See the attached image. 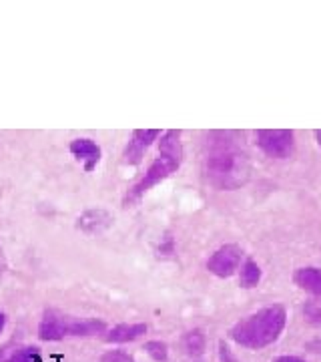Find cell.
<instances>
[{
  "instance_id": "cell-5",
  "label": "cell",
  "mask_w": 321,
  "mask_h": 362,
  "mask_svg": "<svg viewBox=\"0 0 321 362\" xmlns=\"http://www.w3.org/2000/svg\"><path fill=\"white\" fill-rule=\"evenodd\" d=\"M255 137L259 149L273 159H287L296 149V135L289 129H259Z\"/></svg>"
},
{
  "instance_id": "cell-3",
  "label": "cell",
  "mask_w": 321,
  "mask_h": 362,
  "mask_svg": "<svg viewBox=\"0 0 321 362\" xmlns=\"http://www.w3.org/2000/svg\"><path fill=\"white\" fill-rule=\"evenodd\" d=\"M183 161V145H181V131H167L163 135V139L159 143V157L151 163V168L147 169L145 177H143L125 197V206H131L135 202H139L143 195L149 189H153L157 183L167 180L169 175H173L181 168Z\"/></svg>"
},
{
  "instance_id": "cell-22",
  "label": "cell",
  "mask_w": 321,
  "mask_h": 362,
  "mask_svg": "<svg viewBox=\"0 0 321 362\" xmlns=\"http://www.w3.org/2000/svg\"><path fill=\"white\" fill-rule=\"evenodd\" d=\"M315 137H317V143H320V147H321V129L315 133Z\"/></svg>"
},
{
  "instance_id": "cell-1",
  "label": "cell",
  "mask_w": 321,
  "mask_h": 362,
  "mask_svg": "<svg viewBox=\"0 0 321 362\" xmlns=\"http://www.w3.org/2000/svg\"><path fill=\"white\" fill-rule=\"evenodd\" d=\"M205 173L217 189H237L249 180V159L233 133H211Z\"/></svg>"
},
{
  "instance_id": "cell-7",
  "label": "cell",
  "mask_w": 321,
  "mask_h": 362,
  "mask_svg": "<svg viewBox=\"0 0 321 362\" xmlns=\"http://www.w3.org/2000/svg\"><path fill=\"white\" fill-rule=\"evenodd\" d=\"M161 135L159 129H137L133 131L131 141L125 149V163L128 165H139L145 151L153 145V141Z\"/></svg>"
},
{
  "instance_id": "cell-12",
  "label": "cell",
  "mask_w": 321,
  "mask_h": 362,
  "mask_svg": "<svg viewBox=\"0 0 321 362\" xmlns=\"http://www.w3.org/2000/svg\"><path fill=\"white\" fill-rule=\"evenodd\" d=\"M183 344H185V350H187L189 356H195V358L201 356L205 352V334H203V330L195 328L191 332H187L185 338H183Z\"/></svg>"
},
{
  "instance_id": "cell-15",
  "label": "cell",
  "mask_w": 321,
  "mask_h": 362,
  "mask_svg": "<svg viewBox=\"0 0 321 362\" xmlns=\"http://www.w3.org/2000/svg\"><path fill=\"white\" fill-rule=\"evenodd\" d=\"M303 318L311 326L321 328V296L311 298V300L305 302V306H303Z\"/></svg>"
},
{
  "instance_id": "cell-8",
  "label": "cell",
  "mask_w": 321,
  "mask_h": 362,
  "mask_svg": "<svg viewBox=\"0 0 321 362\" xmlns=\"http://www.w3.org/2000/svg\"><path fill=\"white\" fill-rule=\"evenodd\" d=\"M71 153L77 157V161H80L85 171H89V173L101 161V147L92 139H87V137H78V139L71 143Z\"/></svg>"
},
{
  "instance_id": "cell-14",
  "label": "cell",
  "mask_w": 321,
  "mask_h": 362,
  "mask_svg": "<svg viewBox=\"0 0 321 362\" xmlns=\"http://www.w3.org/2000/svg\"><path fill=\"white\" fill-rule=\"evenodd\" d=\"M0 362H37L39 361V349L37 346H25V349H16L8 354H0Z\"/></svg>"
},
{
  "instance_id": "cell-20",
  "label": "cell",
  "mask_w": 321,
  "mask_h": 362,
  "mask_svg": "<svg viewBox=\"0 0 321 362\" xmlns=\"http://www.w3.org/2000/svg\"><path fill=\"white\" fill-rule=\"evenodd\" d=\"M275 362H305L303 358H299V356H279Z\"/></svg>"
},
{
  "instance_id": "cell-16",
  "label": "cell",
  "mask_w": 321,
  "mask_h": 362,
  "mask_svg": "<svg viewBox=\"0 0 321 362\" xmlns=\"http://www.w3.org/2000/svg\"><path fill=\"white\" fill-rule=\"evenodd\" d=\"M145 350H147V354L157 362H165L169 356V350L167 344L165 342H161V340H151V342H147L145 344Z\"/></svg>"
},
{
  "instance_id": "cell-2",
  "label": "cell",
  "mask_w": 321,
  "mask_h": 362,
  "mask_svg": "<svg viewBox=\"0 0 321 362\" xmlns=\"http://www.w3.org/2000/svg\"><path fill=\"white\" fill-rule=\"evenodd\" d=\"M287 322V312L279 304L265 306L243 318L231 328L229 337L245 349H265L281 337Z\"/></svg>"
},
{
  "instance_id": "cell-17",
  "label": "cell",
  "mask_w": 321,
  "mask_h": 362,
  "mask_svg": "<svg viewBox=\"0 0 321 362\" xmlns=\"http://www.w3.org/2000/svg\"><path fill=\"white\" fill-rule=\"evenodd\" d=\"M101 362H135V358L128 356L127 352H123V350H111V352L103 354Z\"/></svg>"
},
{
  "instance_id": "cell-4",
  "label": "cell",
  "mask_w": 321,
  "mask_h": 362,
  "mask_svg": "<svg viewBox=\"0 0 321 362\" xmlns=\"http://www.w3.org/2000/svg\"><path fill=\"white\" fill-rule=\"evenodd\" d=\"M104 330V322L97 318H77L61 312H44L39 326V337L42 340H63L68 337H92Z\"/></svg>"
},
{
  "instance_id": "cell-21",
  "label": "cell",
  "mask_w": 321,
  "mask_h": 362,
  "mask_svg": "<svg viewBox=\"0 0 321 362\" xmlns=\"http://www.w3.org/2000/svg\"><path fill=\"white\" fill-rule=\"evenodd\" d=\"M4 324H6V316L0 312V332H2V328H4Z\"/></svg>"
},
{
  "instance_id": "cell-19",
  "label": "cell",
  "mask_w": 321,
  "mask_h": 362,
  "mask_svg": "<svg viewBox=\"0 0 321 362\" xmlns=\"http://www.w3.org/2000/svg\"><path fill=\"white\" fill-rule=\"evenodd\" d=\"M308 349L311 350V352H315V354H321V338L313 340V342H309Z\"/></svg>"
},
{
  "instance_id": "cell-11",
  "label": "cell",
  "mask_w": 321,
  "mask_h": 362,
  "mask_svg": "<svg viewBox=\"0 0 321 362\" xmlns=\"http://www.w3.org/2000/svg\"><path fill=\"white\" fill-rule=\"evenodd\" d=\"M145 332H147V324H119L107 334V342H115V344L133 342Z\"/></svg>"
},
{
  "instance_id": "cell-10",
  "label": "cell",
  "mask_w": 321,
  "mask_h": 362,
  "mask_svg": "<svg viewBox=\"0 0 321 362\" xmlns=\"http://www.w3.org/2000/svg\"><path fill=\"white\" fill-rule=\"evenodd\" d=\"M296 284L305 290L311 298L321 296V270L320 268H313V266H305V268H299L293 276Z\"/></svg>"
},
{
  "instance_id": "cell-13",
  "label": "cell",
  "mask_w": 321,
  "mask_h": 362,
  "mask_svg": "<svg viewBox=\"0 0 321 362\" xmlns=\"http://www.w3.org/2000/svg\"><path fill=\"white\" fill-rule=\"evenodd\" d=\"M239 280H241V286H243V288H255V286L259 284V280H261V268L257 266L255 259H247V262H245L243 268H241Z\"/></svg>"
},
{
  "instance_id": "cell-18",
  "label": "cell",
  "mask_w": 321,
  "mask_h": 362,
  "mask_svg": "<svg viewBox=\"0 0 321 362\" xmlns=\"http://www.w3.org/2000/svg\"><path fill=\"white\" fill-rule=\"evenodd\" d=\"M219 361L221 362H239L235 356H233V352L229 350V346L225 344V342H221L219 344Z\"/></svg>"
},
{
  "instance_id": "cell-9",
  "label": "cell",
  "mask_w": 321,
  "mask_h": 362,
  "mask_svg": "<svg viewBox=\"0 0 321 362\" xmlns=\"http://www.w3.org/2000/svg\"><path fill=\"white\" fill-rule=\"evenodd\" d=\"M111 223H113L111 214L99 207V209H87L77 220V228L87 235H99L107 228H111Z\"/></svg>"
},
{
  "instance_id": "cell-6",
  "label": "cell",
  "mask_w": 321,
  "mask_h": 362,
  "mask_svg": "<svg viewBox=\"0 0 321 362\" xmlns=\"http://www.w3.org/2000/svg\"><path fill=\"white\" fill-rule=\"evenodd\" d=\"M243 258V250L237 244H225L221 246L207 262V270L217 278H229L239 270V264Z\"/></svg>"
}]
</instances>
